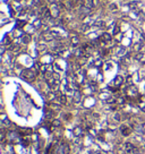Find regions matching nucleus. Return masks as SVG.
<instances>
[{
	"label": "nucleus",
	"mask_w": 145,
	"mask_h": 154,
	"mask_svg": "<svg viewBox=\"0 0 145 154\" xmlns=\"http://www.w3.org/2000/svg\"><path fill=\"white\" fill-rule=\"evenodd\" d=\"M122 82H124V79H122V77L121 76H117L115 78V81H113V85H116V86H120L122 84Z\"/></svg>",
	"instance_id": "4"
},
{
	"label": "nucleus",
	"mask_w": 145,
	"mask_h": 154,
	"mask_svg": "<svg viewBox=\"0 0 145 154\" xmlns=\"http://www.w3.org/2000/svg\"><path fill=\"white\" fill-rule=\"evenodd\" d=\"M59 101H60V103L61 104H65L66 103V96L65 95H60V96H59Z\"/></svg>",
	"instance_id": "7"
},
{
	"label": "nucleus",
	"mask_w": 145,
	"mask_h": 154,
	"mask_svg": "<svg viewBox=\"0 0 145 154\" xmlns=\"http://www.w3.org/2000/svg\"><path fill=\"white\" fill-rule=\"evenodd\" d=\"M20 40H22V43H24V44H27V43L31 41V36H29L28 34H24V35H22Z\"/></svg>",
	"instance_id": "5"
},
{
	"label": "nucleus",
	"mask_w": 145,
	"mask_h": 154,
	"mask_svg": "<svg viewBox=\"0 0 145 154\" xmlns=\"http://www.w3.org/2000/svg\"><path fill=\"white\" fill-rule=\"evenodd\" d=\"M81 96H82L81 92H79V91H76V92H75V95H74V101L75 102H79L81 101Z\"/></svg>",
	"instance_id": "6"
},
{
	"label": "nucleus",
	"mask_w": 145,
	"mask_h": 154,
	"mask_svg": "<svg viewBox=\"0 0 145 154\" xmlns=\"http://www.w3.org/2000/svg\"><path fill=\"white\" fill-rule=\"evenodd\" d=\"M100 40H102L103 42H109V41H111V34L109 33H103L101 35V37H100Z\"/></svg>",
	"instance_id": "3"
},
{
	"label": "nucleus",
	"mask_w": 145,
	"mask_h": 154,
	"mask_svg": "<svg viewBox=\"0 0 145 154\" xmlns=\"http://www.w3.org/2000/svg\"><path fill=\"white\" fill-rule=\"evenodd\" d=\"M119 28H120V26H119V25H116V26H115V31H113V34H117L118 32L120 31Z\"/></svg>",
	"instance_id": "8"
},
{
	"label": "nucleus",
	"mask_w": 145,
	"mask_h": 154,
	"mask_svg": "<svg viewBox=\"0 0 145 154\" xmlns=\"http://www.w3.org/2000/svg\"><path fill=\"white\" fill-rule=\"evenodd\" d=\"M52 124H53V126H56V127L60 126V121H58V120H53V122H52Z\"/></svg>",
	"instance_id": "9"
},
{
	"label": "nucleus",
	"mask_w": 145,
	"mask_h": 154,
	"mask_svg": "<svg viewBox=\"0 0 145 154\" xmlns=\"http://www.w3.org/2000/svg\"><path fill=\"white\" fill-rule=\"evenodd\" d=\"M36 72L34 71L33 69H29V70H24V71L22 72V76L24 79H26V81H34L36 77Z\"/></svg>",
	"instance_id": "1"
},
{
	"label": "nucleus",
	"mask_w": 145,
	"mask_h": 154,
	"mask_svg": "<svg viewBox=\"0 0 145 154\" xmlns=\"http://www.w3.org/2000/svg\"><path fill=\"white\" fill-rule=\"evenodd\" d=\"M99 2H100L99 0H86L85 6H86V8H88V9H93V8H95V7H97Z\"/></svg>",
	"instance_id": "2"
}]
</instances>
